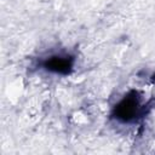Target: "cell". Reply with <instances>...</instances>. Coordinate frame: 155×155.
Wrapping results in <instances>:
<instances>
[{
    "instance_id": "obj_1",
    "label": "cell",
    "mask_w": 155,
    "mask_h": 155,
    "mask_svg": "<svg viewBox=\"0 0 155 155\" xmlns=\"http://www.w3.org/2000/svg\"><path fill=\"white\" fill-rule=\"evenodd\" d=\"M48 68L53 69L56 71H62V70H67V68H69V63L67 59L61 58V57H54L48 63Z\"/></svg>"
}]
</instances>
